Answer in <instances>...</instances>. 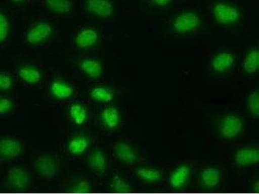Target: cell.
<instances>
[{"label": "cell", "mask_w": 259, "mask_h": 194, "mask_svg": "<svg viewBox=\"0 0 259 194\" xmlns=\"http://www.w3.org/2000/svg\"><path fill=\"white\" fill-rule=\"evenodd\" d=\"M134 175L137 181L143 184H155L163 179V171L158 166H138L134 169Z\"/></svg>", "instance_id": "9a60e30c"}, {"label": "cell", "mask_w": 259, "mask_h": 194, "mask_svg": "<svg viewBox=\"0 0 259 194\" xmlns=\"http://www.w3.org/2000/svg\"><path fill=\"white\" fill-rule=\"evenodd\" d=\"M101 123L106 129L112 130L117 128L121 120V112L114 106L104 108L99 115Z\"/></svg>", "instance_id": "7402d4cb"}, {"label": "cell", "mask_w": 259, "mask_h": 194, "mask_svg": "<svg viewBox=\"0 0 259 194\" xmlns=\"http://www.w3.org/2000/svg\"><path fill=\"white\" fill-rule=\"evenodd\" d=\"M83 6L89 15L101 19L112 17L115 12L112 0H84Z\"/></svg>", "instance_id": "8fae6325"}, {"label": "cell", "mask_w": 259, "mask_h": 194, "mask_svg": "<svg viewBox=\"0 0 259 194\" xmlns=\"http://www.w3.org/2000/svg\"><path fill=\"white\" fill-rule=\"evenodd\" d=\"M101 40L100 34L92 27H84L77 31L74 36L73 41L76 47L81 50H91L99 45Z\"/></svg>", "instance_id": "4fadbf2b"}, {"label": "cell", "mask_w": 259, "mask_h": 194, "mask_svg": "<svg viewBox=\"0 0 259 194\" xmlns=\"http://www.w3.org/2000/svg\"><path fill=\"white\" fill-rule=\"evenodd\" d=\"M223 181V171L215 166H203L197 174L196 188L204 190H214L221 186Z\"/></svg>", "instance_id": "8992f818"}, {"label": "cell", "mask_w": 259, "mask_h": 194, "mask_svg": "<svg viewBox=\"0 0 259 194\" xmlns=\"http://www.w3.org/2000/svg\"><path fill=\"white\" fill-rule=\"evenodd\" d=\"M68 116L71 123L76 126L84 125L89 116L87 106L80 102H75L69 107Z\"/></svg>", "instance_id": "cb8c5ba5"}, {"label": "cell", "mask_w": 259, "mask_h": 194, "mask_svg": "<svg viewBox=\"0 0 259 194\" xmlns=\"http://www.w3.org/2000/svg\"><path fill=\"white\" fill-rule=\"evenodd\" d=\"M87 164L94 174H105L108 168V159L105 151L101 148H96L88 156Z\"/></svg>", "instance_id": "ffe728a7"}, {"label": "cell", "mask_w": 259, "mask_h": 194, "mask_svg": "<svg viewBox=\"0 0 259 194\" xmlns=\"http://www.w3.org/2000/svg\"><path fill=\"white\" fill-rule=\"evenodd\" d=\"M203 22L198 11L191 8L176 11L168 20V30L178 36L197 35L202 32Z\"/></svg>", "instance_id": "6da1fadb"}, {"label": "cell", "mask_w": 259, "mask_h": 194, "mask_svg": "<svg viewBox=\"0 0 259 194\" xmlns=\"http://www.w3.org/2000/svg\"><path fill=\"white\" fill-rule=\"evenodd\" d=\"M209 15L212 22L220 26L233 27L241 20V12L235 4L225 0H217L210 4Z\"/></svg>", "instance_id": "7a4b0ae2"}, {"label": "cell", "mask_w": 259, "mask_h": 194, "mask_svg": "<svg viewBox=\"0 0 259 194\" xmlns=\"http://www.w3.org/2000/svg\"><path fill=\"white\" fill-rule=\"evenodd\" d=\"M259 50L258 47L249 48L241 61V68L249 76H255L258 72Z\"/></svg>", "instance_id": "603a6c76"}, {"label": "cell", "mask_w": 259, "mask_h": 194, "mask_svg": "<svg viewBox=\"0 0 259 194\" xmlns=\"http://www.w3.org/2000/svg\"><path fill=\"white\" fill-rule=\"evenodd\" d=\"M59 167V161L50 155H41L34 159V170L43 179L52 180L55 178Z\"/></svg>", "instance_id": "30bf717a"}, {"label": "cell", "mask_w": 259, "mask_h": 194, "mask_svg": "<svg viewBox=\"0 0 259 194\" xmlns=\"http://www.w3.org/2000/svg\"><path fill=\"white\" fill-rule=\"evenodd\" d=\"M22 145L19 140L13 137L0 138V159L13 160L22 154Z\"/></svg>", "instance_id": "ac0fdd59"}, {"label": "cell", "mask_w": 259, "mask_h": 194, "mask_svg": "<svg viewBox=\"0 0 259 194\" xmlns=\"http://www.w3.org/2000/svg\"><path fill=\"white\" fill-rule=\"evenodd\" d=\"M15 103L8 96L0 95V116H6L12 112Z\"/></svg>", "instance_id": "f546056e"}, {"label": "cell", "mask_w": 259, "mask_h": 194, "mask_svg": "<svg viewBox=\"0 0 259 194\" xmlns=\"http://www.w3.org/2000/svg\"><path fill=\"white\" fill-rule=\"evenodd\" d=\"M16 75L20 82L29 85H38L43 79L40 69L32 64H20L16 68Z\"/></svg>", "instance_id": "e0dca14e"}, {"label": "cell", "mask_w": 259, "mask_h": 194, "mask_svg": "<svg viewBox=\"0 0 259 194\" xmlns=\"http://www.w3.org/2000/svg\"><path fill=\"white\" fill-rule=\"evenodd\" d=\"M50 94L53 99L56 101L66 102L70 101L76 96L77 87L70 81L63 78H53L50 83Z\"/></svg>", "instance_id": "ba28073f"}, {"label": "cell", "mask_w": 259, "mask_h": 194, "mask_svg": "<svg viewBox=\"0 0 259 194\" xmlns=\"http://www.w3.org/2000/svg\"><path fill=\"white\" fill-rule=\"evenodd\" d=\"M247 108L252 117L258 119L259 116V94L256 88L251 89L247 98Z\"/></svg>", "instance_id": "f1b7e54d"}, {"label": "cell", "mask_w": 259, "mask_h": 194, "mask_svg": "<svg viewBox=\"0 0 259 194\" xmlns=\"http://www.w3.org/2000/svg\"><path fill=\"white\" fill-rule=\"evenodd\" d=\"M112 152L115 159L122 165L134 166L138 160L139 155L137 150L128 142H115L113 146Z\"/></svg>", "instance_id": "7c38bea8"}, {"label": "cell", "mask_w": 259, "mask_h": 194, "mask_svg": "<svg viewBox=\"0 0 259 194\" xmlns=\"http://www.w3.org/2000/svg\"><path fill=\"white\" fill-rule=\"evenodd\" d=\"M75 62L78 71L84 77L92 79H98L103 77L104 67L99 60L93 57H80Z\"/></svg>", "instance_id": "5bb4252c"}, {"label": "cell", "mask_w": 259, "mask_h": 194, "mask_svg": "<svg viewBox=\"0 0 259 194\" xmlns=\"http://www.w3.org/2000/svg\"><path fill=\"white\" fill-rule=\"evenodd\" d=\"M110 190L117 193L127 192L133 190L131 182L121 175H115L109 182Z\"/></svg>", "instance_id": "83f0119b"}, {"label": "cell", "mask_w": 259, "mask_h": 194, "mask_svg": "<svg viewBox=\"0 0 259 194\" xmlns=\"http://www.w3.org/2000/svg\"><path fill=\"white\" fill-rule=\"evenodd\" d=\"M12 25L9 15L6 11L0 9V45L8 41L11 36Z\"/></svg>", "instance_id": "4316f807"}, {"label": "cell", "mask_w": 259, "mask_h": 194, "mask_svg": "<svg viewBox=\"0 0 259 194\" xmlns=\"http://www.w3.org/2000/svg\"><path fill=\"white\" fill-rule=\"evenodd\" d=\"M45 8L55 16H66L73 11L72 0H44Z\"/></svg>", "instance_id": "d4e9b609"}, {"label": "cell", "mask_w": 259, "mask_h": 194, "mask_svg": "<svg viewBox=\"0 0 259 194\" xmlns=\"http://www.w3.org/2000/svg\"><path fill=\"white\" fill-rule=\"evenodd\" d=\"M92 144V138L85 134H77L72 136L67 142L66 150L69 156L79 157L89 149Z\"/></svg>", "instance_id": "d6986e66"}, {"label": "cell", "mask_w": 259, "mask_h": 194, "mask_svg": "<svg viewBox=\"0 0 259 194\" xmlns=\"http://www.w3.org/2000/svg\"><path fill=\"white\" fill-rule=\"evenodd\" d=\"M215 129L220 137L233 140L239 137L244 129V122L239 115L229 113L220 115L215 123Z\"/></svg>", "instance_id": "3957f363"}, {"label": "cell", "mask_w": 259, "mask_h": 194, "mask_svg": "<svg viewBox=\"0 0 259 194\" xmlns=\"http://www.w3.org/2000/svg\"><path fill=\"white\" fill-rule=\"evenodd\" d=\"M193 171V161H185L170 171L168 176V187L172 190H182L188 186Z\"/></svg>", "instance_id": "277c9868"}, {"label": "cell", "mask_w": 259, "mask_h": 194, "mask_svg": "<svg viewBox=\"0 0 259 194\" xmlns=\"http://www.w3.org/2000/svg\"><path fill=\"white\" fill-rule=\"evenodd\" d=\"M31 186V177L28 172L21 166L9 168L4 182L6 189L12 191H25Z\"/></svg>", "instance_id": "52a82bcc"}, {"label": "cell", "mask_w": 259, "mask_h": 194, "mask_svg": "<svg viewBox=\"0 0 259 194\" xmlns=\"http://www.w3.org/2000/svg\"><path fill=\"white\" fill-rule=\"evenodd\" d=\"M236 59L233 53L224 51L217 53L211 58L210 68L214 73L223 74L230 72L234 68Z\"/></svg>", "instance_id": "2e32d148"}, {"label": "cell", "mask_w": 259, "mask_h": 194, "mask_svg": "<svg viewBox=\"0 0 259 194\" xmlns=\"http://www.w3.org/2000/svg\"><path fill=\"white\" fill-rule=\"evenodd\" d=\"M12 76L4 71H0V91H8L13 86Z\"/></svg>", "instance_id": "4dcf8cb0"}, {"label": "cell", "mask_w": 259, "mask_h": 194, "mask_svg": "<svg viewBox=\"0 0 259 194\" xmlns=\"http://www.w3.org/2000/svg\"><path fill=\"white\" fill-rule=\"evenodd\" d=\"M233 161L239 168L257 166L259 163V149L256 146L245 145L238 148L233 156Z\"/></svg>", "instance_id": "9c48e42d"}, {"label": "cell", "mask_w": 259, "mask_h": 194, "mask_svg": "<svg viewBox=\"0 0 259 194\" xmlns=\"http://www.w3.org/2000/svg\"><path fill=\"white\" fill-rule=\"evenodd\" d=\"M54 33L53 25L46 21L32 24L24 32V41L29 45H39L47 42Z\"/></svg>", "instance_id": "5b68a950"}, {"label": "cell", "mask_w": 259, "mask_h": 194, "mask_svg": "<svg viewBox=\"0 0 259 194\" xmlns=\"http://www.w3.org/2000/svg\"><path fill=\"white\" fill-rule=\"evenodd\" d=\"M8 1L11 4L18 6V5H22L26 3L29 0H8Z\"/></svg>", "instance_id": "d6a6232c"}, {"label": "cell", "mask_w": 259, "mask_h": 194, "mask_svg": "<svg viewBox=\"0 0 259 194\" xmlns=\"http://www.w3.org/2000/svg\"><path fill=\"white\" fill-rule=\"evenodd\" d=\"M88 96L92 102L99 105H106L114 100L115 89L105 85H96L90 88Z\"/></svg>", "instance_id": "44dd1931"}, {"label": "cell", "mask_w": 259, "mask_h": 194, "mask_svg": "<svg viewBox=\"0 0 259 194\" xmlns=\"http://www.w3.org/2000/svg\"><path fill=\"white\" fill-rule=\"evenodd\" d=\"M173 0H147L148 4L156 10H166L172 4Z\"/></svg>", "instance_id": "1f68e13d"}, {"label": "cell", "mask_w": 259, "mask_h": 194, "mask_svg": "<svg viewBox=\"0 0 259 194\" xmlns=\"http://www.w3.org/2000/svg\"><path fill=\"white\" fill-rule=\"evenodd\" d=\"M64 190L71 192L87 193L93 190V184L89 179L84 176H77L66 181Z\"/></svg>", "instance_id": "484cf974"}]
</instances>
